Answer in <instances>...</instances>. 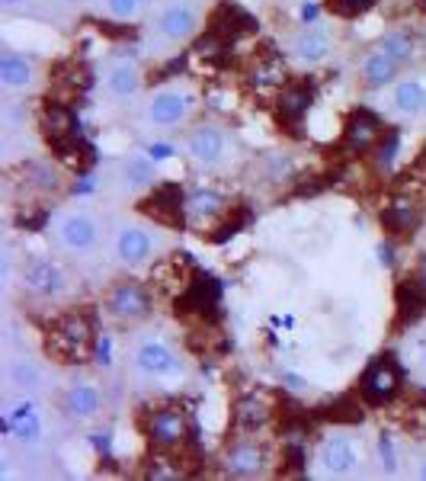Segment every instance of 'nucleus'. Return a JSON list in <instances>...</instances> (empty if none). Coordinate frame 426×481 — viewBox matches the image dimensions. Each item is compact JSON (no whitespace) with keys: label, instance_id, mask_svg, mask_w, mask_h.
Returning a JSON list of instances; mask_svg holds the SVG:
<instances>
[{"label":"nucleus","instance_id":"e433bc0d","mask_svg":"<svg viewBox=\"0 0 426 481\" xmlns=\"http://www.w3.org/2000/svg\"><path fill=\"white\" fill-rule=\"evenodd\" d=\"M148 154H151L154 160H161V158H167V154H170V148H167V144H151V148H148Z\"/></svg>","mask_w":426,"mask_h":481},{"label":"nucleus","instance_id":"aec40b11","mask_svg":"<svg viewBox=\"0 0 426 481\" xmlns=\"http://www.w3.org/2000/svg\"><path fill=\"white\" fill-rule=\"evenodd\" d=\"M420 216H423V206H420L417 196L398 192L385 206V212H382V224H385L391 234H407L420 224Z\"/></svg>","mask_w":426,"mask_h":481},{"label":"nucleus","instance_id":"ea45409f","mask_svg":"<svg viewBox=\"0 0 426 481\" xmlns=\"http://www.w3.org/2000/svg\"><path fill=\"white\" fill-rule=\"evenodd\" d=\"M65 4H84V0H65Z\"/></svg>","mask_w":426,"mask_h":481},{"label":"nucleus","instance_id":"bb28decb","mask_svg":"<svg viewBox=\"0 0 426 481\" xmlns=\"http://www.w3.org/2000/svg\"><path fill=\"white\" fill-rule=\"evenodd\" d=\"M106 90L116 100H132V96L141 90V71H138L135 61H116L109 71H106Z\"/></svg>","mask_w":426,"mask_h":481},{"label":"nucleus","instance_id":"4c0bfd02","mask_svg":"<svg viewBox=\"0 0 426 481\" xmlns=\"http://www.w3.org/2000/svg\"><path fill=\"white\" fill-rule=\"evenodd\" d=\"M23 4H26V0H0V7H4V10H20Z\"/></svg>","mask_w":426,"mask_h":481},{"label":"nucleus","instance_id":"f8f14e48","mask_svg":"<svg viewBox=\"0 0 426 481\" xmlns=\"http://www.w3.org/2000/svg\"><path fill=\"white\" fill-rule=\"evenodd\" d=\"M23 286L39 298H55L65 292V273L49 257H33L23 264Z\"/></svg>","mask_w":426,"mask_h":481},{"label":"nucleus","instance_id":"f704fd0d","mask_svg":"<svg viewBox=\"0 0 426 481\" xmlns=\"http://www.w3.org/2000/svg\"><path fill=\"white\" fill-rule=\"evenodd\" d=\"M145 478H154V481H164V478H183V472L180 469H167V462H154L151 469L145 472Z\"/></svg>","mask_w":426,"mask_h":481},{"label":"nucleus","instance_id":"6e6552de","mask_svg":"<svg viewBox=\"0 0 426 481\" xmlns=\"http://www.w3.org/2000/svg\"><path fill=\"white\" fill-rule=\"evenodd\" d=\"M199 26H202V16L199 10H196V4H189V0H173V4H167V7L161 10L154 29H157V36H161L164 42H186L199 32Z\"/></svg>","mask_w":426,"mask_h":481},{"label":"nucleus","instance_id":"412c9836","mask_svg":"<svg viewBox=\"0 0 426 481\" xmlns=\"http://www.w3.org/2000/svg\"><path fill=\"white\" fill-rule=\"evenodd\" d=\"M39 128H42V135L49 138L52 144L65 148V144L74 138V132H77V119H74L71 106L45 103V106H42V112H39Z\"/></svg>","mask_w":426,"mask_h":481},{"label":"nucleus","instance_id":"c85d7f7f","mask_svg":"<svg viewBox=\"0 0 426 481\" xmlns=\"http://www.w3.org/2000/svg\"><path fill=\"white\" fill-rule=\"evenodd\" d=\"M250 84L257 90H282L285 84H289V77H285V64L279 61V58H260L257 68L250 71Z\"/></svg>","mask_w":426,"mask_h":481},{"label":"nucleus","instance_id":"cd10ccee","mask_svg":"<svg viewBox=\"0 0 426 481\" xmlns=\"http://www.w3.org/2000/svg\"><path fill=\"white\" fill-rule=\"evenodd\" d=\"M122 180H125L132 190H148V186H154L157 174H154L151 154H129V158L122 160Z\"/></svg>","mask_w":426,"mask_h":481},{"label":"nucleus","instance_id":"b1692460","mask_svg":"<svg viewBox=\"0 0 426 481\" xmlns=\"http://www.w3.org/2000/svg\"><path fill=\"white\" fill-rule=\"evenodd\" d=\"M145 212L157 222H186V196L177 186H161L154 190V196L145 202Z\"/></svg>","mask_w":426,"mask_h":481},{"label":"nucleus","instance_id":"7ed1b4c3","mask_svg":"<svg viewBox=\"0 0 426 481\" xmlns=\"http://www.w3.org/2000/svg\"><path fill=\"white\" fill-rule=\"evenodd\" d=\"M103 308L106 314L113 321H119V324H138V321H145L148 314L154 312L151 289L138 280H119L106 292Z\"/></svg>","mask_w":426,"mask_h":481},{"label":"nucleus","instance_id":"c9c22d12","mask_svg":"<svg viewBox=\"0 0 426 481\" xmlns=\"http://www.w3.org/2000/svg\"><path fill=\"white\" fill-rule=\"evenodd\" d=\"M414 280L420 282V286L426 289V254L420 257V264H417V270H414Z\"/></svg>","mask_w":426,"mask_h":481},{"label":"nucleus","instance_id":"9b49d317","mask_svg":"<svg viewBox=\"0 0 426 481\" xmlns=\"http://www.w3.org/2000/svg\"><path fill=\"white\" fill-rule=\"evenodd\" d=\"M186 154L202 164V167H218L228 154V135L218 126H196L189 135H186Z\"/></svg>","mask_w":426,"mask_h":481},{"label":"nucleus","instance_id":"4468645a","mask_svg":"<svg viewBox=\"0 0 426 481\" xmlns=\"http://www.w3.org/2000/svg\"><path fill=\"white\" fill-rule=\"evenodd\" d=\"M193 110V96L183 94V90H173V87H164L148 100V119L154 126H180V122L189 116Z\"/></svg>","mask_w":426,"mask_h":481},{"label":"nucleus","instance_id":"f3484780","mask_svg":"<svg viewBox=\"0 0 426 481\" xmlns=\"http://www.w3.org/2000/svg\"><path fill=\"white\" fill-rule=\"evenodd\" d=\"M228 212V200L212 186H199L186 196V222L196 228H209Z\"/></svg>","mask_w":426,"mask_h":481},{"label":"nucleus","instance_id":"a211bd4d","mask_svg":"<svg viewBox=\"0 0 426 481\" xmlns=\"http://www.w3.org/2000/svg\"><path fill=\"white\" fill-rule=\"evenodd\" d=\"M273 420V401L260 392L241 395L234 401V427L241 433H260Z\"/></svg>","mask_w":426,"mask_h":481},{"label":"nucleus","instance_id":"a19ab883","mask_svg":"<svg viewBox=\"0 0 426 481\" xmlns=\"http://www.w3.org/2000/svg\"><path fill=\"white\" fill-rule=\"evenodd\" d=\"M423 363H426V344H423Z\"/></svg>","mask_w":426,"mask_h":481},{"label":"nucleus","instance_id":"f257e3e1","mask_svg":"<svg viewBox=\"0 0 426 481\" xmlns=\"http://www.w3.org/2000/svg\"><path fill=\"white\" fill-rule=\"evenodd\" d=\"M49 353L58 363H87L93 353V321L84 312H68L52 321Z\"/></svg>","mask_w":426,"mask_h":481},{"label":"nucleus","instance_id":"c756f323","mask_svg":"<svg viewBox=\"0 0 426 481\" xmlns=\"http://www.w3.org/2000/svg\"><path fill=\"white\" fill-rule=\"evenodd\" d=\"M378 52H385V55H391L401 64H407L410 58L417 55V36H414L410 29H391L378 39Z\"/></svg>","mask_w":426,"mask_h":481},{"label":"nucleus","instance_id":"393cba45","mask_svg":"<svg viewBox=\"0 0 426 481\" xmlns=\"http://www.w3.org/2000/svg\"><path fill=\"white\" fill-rule=\"evenodd\" d=\"M401 68L404 64L398 61V58H391V55H385V52H372L366 61H362V84L369 90H382V87H388V84H394V77L401 74Z\"/></svg>","mask_w":426,"mask_h":481},{"label":"nucleus","instance_id":"473e14b6","mask_svg":"<svg viewBox=\"0 0 426 481\" xmlns=\"http://www.w3.org/2000/svg\"><path fill=\"white\" fill-rule=\"evenodd\" d=\"M141 4H145V0H103L106 13L113 16V20H122V23H125V20H135Z\"/></svg>","mask_w":426,"mask_h":481},{"label":"nucleus","instance_id":"1a4fd4ad","mask_svg":"<svg viewBox=\"0 0 426 481\" xmlns=\"http://www.w3.org/2000/svg\"><path fill=\"white\" fill-rule=\"evenodd\" d=\"M362 462L359 449H356L353 436H343V433H334L327 440H321L317 446V469L330 478H343V475H353L356 465Z\"/></svg>","mask_w":426,"mask_h":481},{"label":"nucleus","instance_id":"7c9ffc66","mask_svg":"<svg viewBox=\"0 0 426 481\" xmlns=\"http://www.w3.org/2000/svg\"><path fill=\"white\" fill-rule=\"evenodd\" d=\"M42 382H45V379H42L39 363H33V360H13L10 363V385H13L17 392L33 395L42 388Z\"/></svg>","mask_w":426,"mask_h":481},{"label":"nucleus","instance_id":"dca6fc26","mask_svg":"<svg viewBox=\"0 0 426 481\" xmlns=\"http://www.w3.org/2000/svg\"><path fill=\"white\" fill-rule=\"evenodd\" d=\"M154 254V238L141 224H122L116 232V257L125 266H145Z\"/></svg>","mask_w":426,"mask_h":481},{"label":"nucleus","instance_id":"423d86ee","mask_svg":"<svg viewBox=\"0 0 426 481\" xmlns=\"http://www.w3.org/2000/svg\"><path fill=\"white\" fill-rule=\"evenodd\" d=\"M55 240L71 254H87V250L97 248L100 240V224L90 212H65V216L55 222Z\"/></svg>","mask_w":426,"mask_h":481},{"label":"nucleus","instance_id":"f03ea898","mask_svg":"<svg viewBox=\"0 0 426 481\" xmlns=\"http://www.w3.org/2000/svg\"><path fill=\"white\" fill-rule=\"evenodd\" d=\"M189 433H193V424H189V411L177 401H167V404H157L145 414V436L154 449L161 452H177L189 443Z\"/></svg>","mask_w":426,"mask_h":481},{"label":"nucleus","instance_id":"ddd939ff","mask_svg":"<svg viewBox=\"0 0 426 481\" xmlns=\"http://www.w3.org/2000/svg\"><path fill=\"white\" fill-rule=\"evenodd\" d=\"M58 408H61V414L68 420H77V424L81 420H93L100 414V408H103V395H100V388L93 382H74L61 392Z\"/></svg>","mask_w":426,"mask_h":481},{"label":"nucleus","instance_id":"58836bf2","mask_svg":"<svg viewBox=\"0 0 426 481\" xmlns=\"http://www.w3.org/2000/svg\"><path fill=\"white\" fill-rule=\"evenodd\" d=\"M417 475H420V478H423V481H426V459H423V462H420V469H417Z\"/></svg>","mask_w":426,"mask_h":481},{"label":"nucleus","instance_id":"20e7f679","mask_svg":"<svg viewBox=\"0 0 426 481\" xmlns=\"http://www.w3.org/2000/svg\"><path fill=\"white\" fill-rule=\"evenodd\" d=\"M269 465V452L260 440H253V433H244L241 440H234L221 452V469L231 478H260Z\"/></svg>","mask_w":426,"mask_h":481},{"label":"nucleus","instance_id":"0eeeda50","mask_svg":"<svg viewBox=\"0 0 426 481\" xmlns=\"http://www.w3.org/2000/svg\"><path fill=\"white\" fill-rule=\"evenodd\" d=\"M135 366L138 372H145V376L151 379H170L183 372V363H180L177 350H173L167 340H161V337H148V340L138 344Z\"/></svg>","mask_w":426,"mask_h":481},{"label":"nucleus","instance_id":"39448f33","mask_svg":"<svg viewBox=\"0 0 426 481\" xmlns=\"http://www.w3.org/2000/svg\"><path fill=\"white\" fill-rule=\"evenodd\" d=\"M401 366L394 363V356H382V360H375L369 369H366V376H362L359 382V392H362V401L366 404H391L394 398H398V392H401Z\"/></svg>","mask_w":426,"mask_h":481},{"label":"nucleus","instance_id":"6ab92c4d","mask_svg":"<svg viewBox=\"0 0 426 481\" xmlns=\"http://www.w3.org/2000/svg\"><path fill=\"white\" fill-rule=\"evenodd\" d=\"M7 430L10 436L23 446H36L42 440V417L29 398H20L13 408L7 411Z\"/></svg>","mask_w":426,"mask_h":481},{"label":"nucleus","instance_id":"5701e85b","mask_svg":"<svg viewBox=\"0 0 426 481\" xmlns=\"http://www.w3.org/2000/svg\"><path fill=\"white\" fill-rule=\"evenodd\" d=\"M0 84L7 90H29L36 84V64L33 58L20 52H4L0 55Z\"/></svg>","mask_w":426,"mask_h":481},{"label":"nucleus","instance_id":"72a5a7b5","mask_svg":"<svg viewBox=\"0 0 426 481\" xmlns=\"http://www.w3.org/2000/svg\"><path fill=\"white\" fill-rule=\"evenodd\" d=\"M378 0H330V10L340 16H359L366 13V10L375 7Z\"/></svg>","mask_w":426,"mask_h":481},{"label":"nucleus","instance_id":"a878e982","mask_svg":"<svg viewBox=\"0 0 426 481\" xmlns=\"http://www.w3.org/2000/svg\"><path fill=\"white\" fill-rule=\"evenodd\" d=\"M391 103L401 116L417 119V116H423L426 112V84L417 77L398 80V84H394V94H391Z\"/></svg>","mask_w":426,"mask_h":481},{"label":"nucleus","instance_id":"9d476101","mask_svg":"<svg viewBox=\"0 0 426 481\" xmlns=\"http://www.w3.org/2000/svg\"><path fill=\"white\" fill-rule=\"evenodd\" d=\"M385 138V128H382V119L369 110H356L350 112V119L343 126V144L346 151L353 154H369L378 148V142Z\"/></svg>","mask_w":426,"mask_h":481},{"label":"nucleus","instance_id":"79ce46f5","mask_svg":"<svg viewBox=\"0 0 426 481\" xmlns=\"http://www.w3.org/2000/svg\"><path fill=\"white\" fill-rule=\"evenodd\" d=\"M423 164H426V154H423Z\"/></svg>","mask_w":426,"mask_h":481},{"label":"nucleus","instance_id":"4be33fe9","mask_svg":"<svg viewBox=\"0 0 426 481\" xmlns=\"http://www.w3.org/2000/svg\"><path fill=\"white\" fill-rule=\"evenodd\" d=\"M330 48H334L330 32L324 26H308L292 39V58L311 68V64H321L330 55Z\"/></svg>","mask_w":426,"mask_h":481},{"label":"nucleus","instance_id":"2eb2a0df","mask_svg":"<svg viewBox=\"0 0 426 481\" xmlns=\"http://www.w3.org/2000/svg\"><path fill=\"white\" fill-rule=\"evenodd\" d=\"M311 106H314V87L308 80H289L276 94V112H279V122H285V126H301V119L311 112Z\"/></svg>","mask_w":426,"mask_h":481},{"label":"nucleus","instance_id":"2f4dec72","mask_svg":"<svg viewBox=\"0 0 426 481\" xmlns=\"http://www.w3.org/2000/svg\"><path fill=\"white\" fill-rule=\"evenodd\" d=\"M26 183L36 186V190H42V192H52L61 186V174H58V167L49 164V160H36V164L26 167Z\"/></svg>","mask_w":426,"mask_h":481}]
</instances>
